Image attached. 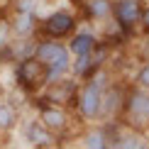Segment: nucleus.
Here are the masks:
<instances>
[{"label":"nucleus","instance_id":"1a4fd4ad","mask_svg":"<svg viewBox=\"0 0 149 149\" xmlns=\"http://www.w3.org/2000/svg\"><path fill=\"white\" fill-rule=\"evenodd\" d=\"M42 122H44L49 130H64L66 113L59 110V108H44V110H42Z\"/></svg>","mask_w":149,"mask_h":149},{"label":"nucleus","instance_id":"0eeeda50","mask_svg":"<svg viewBox=\"0 0 149 149\" xmlns=\"http://www.w3.org/2000/svg\"><path fill=\"white\" fill-rule=\"evenodd\" d=\"M130 113L137 120H149V93L137 91L130 95Z\"/></svg>","mask_w":149,"mask_h":149},{"label":"nucleus","instance_id":"4468645a","mask_svg":"<svg viewBox=\"0 0 149 149\" xmlns=\"http://www.w3.org/2000/svg\"><path fill=\"white\" fill-rule=\"evenodd\" d=\"M83 144L91 147V149H103V147H108L110 142H105V134L103 132H93V134H88V137L83 139Z\"/></svg>","mask_w":149,"mask_h":149},{"label":"nucleus","instance_id":"39448f33","mask_svg":"<svg viewBox=\"0 0 149 149\" xmlns=\"http://www.w3.org/2000/svg\"><path fill=\"white\" fill-rule=\"evenodd\" d=\"M24 134H27V142L34 147H52L54 144V134L49 132V127L44 122H29Z\"/></svg>","mask_w":149,"mask_h":149},{"label":"nucleus","instance_id":"f3484780","mask_svg":"<svg viewBox=\"0 0 149 149\" xmlns=\"http://www.w3.org/2000/svg\"><path fill=\"white\" fill-rule=\"evenodd\" d=\"M34 0H17V12H32Z\"/></svg>","mask_w":149,"mask_h":149},{"label":"nucleus","instance_id":"9b49d317","mask_svg":"<svg viewBox=\"0 0 149 149\" xmlns=\"http://www.w3.org/2000/svg\"><path fill=\"white\" fill-rule=\"evenodd\" d=\"M110 10H113L110 0H88V15L93 17V20H103V17H108Z\"/></svg>","mask_w":149,"mask_h":149},{"label":"nucleus","instance_id":"423d86ee","mask_svg":"<svg viewBox=\"0 0 149 149\" xmlns=\"http://www.w3.org/2000/svg\"><path fill=\"white\" fill-rule=\"evenodd\" d=\"M71 27H73V17L69 15V12H64V10L54 12V15L47 20V32L52 34V37H64V34H69Z\"/></svg>","mask_w":149,"mask_h":149},{"label":"nucleus","instance_id":"f257e3e1","mask_svg":"<svg viewBox=\"0 0 149 149\" xmlns=\"http://www.w3.org/2000/svg\"><path fill=\"white\" fill-rule=\"evenodd\" d=\"M34 56L44 64L47 69V83H52V81L61 78L66 71L71 69V56H69V49L64 44H59V42H42L39 47H37Z\"/></svg>","mask_w":149,"mask_h":149},{"label":"nucleus","instance_id":"f8f14e48","mask_svg":"<svg viewBox=\"0 0 149 149\" xmlns=\"http://www.w3.org/2000/svg\"><path fill=\"white\" fill-rule=\"evenodd\" d=\"M117 100H120V93H117V91H110L108 95H103L100 113H105V115H113L115 110H117Z\"/></svg>","mask_w":149,"mask_h":149},{"label":"nucleus","instance_id":"7ed1b4c3","mask_svg":"<svg viewBox=\"0 0 149 149\" xmlns=\"http://www.w3.org/2000/svg\"><path fill=\"white\" fill-rule=\"evenodd\" d=\"M115 17L120 27H132L142 20V3L139 0H117L115 3Z\"/></svg>","mask_w":149,"mask_h":149},{"label":"nucleus","instance_id":"2eb2a0df","mask_svg":"<svg viewBox=\"0 0 149 149\" xmlns=\"http://www.w3.org/2000/svg\"><path fill=\"white\" fill-rule=\"evenodd\" d=\"M137 83L142 86V88H149V64L137 73Z\"/></svg>","mask_w":149,"mask_h":149},{"label":"nucleus","instance_id":"6ab92c4d","mask_svg":"<svg viewBox=\"0 0 149 149\" xmlns=\"http://www.w3.org/2000/svg\"><path fill=\"white\" fill-rule=\"evenodd\" d=\"M142 22H144V27L149 29V8H147L144 12H142Z\"/></svg>","mask_w":149,"mask_h":149},{"label":"nucleus","instance_id":"9d476101","mask_svg":"<svg viewBox=\"0 0 149 149\" xmlns=\"http://www.w3.org/2000/svg\"><path fill=\"white\" fill-rule=\"evenodd\" d=\"M32 29H34V15H32V12H20L17 20L12 22V32H15L17 37L32 34Z\"/></svg>","mask_w":149,"mask_h":149},{"label":"nucleus","instance_id":"dca6fc26","mask_svg":"<svg viewBox=\"0 0 149 149\" xmlns=\"http://www.w3.org/2000/svg\"><path fill=\"white\" fill-rule=\"evenodd\" d=\"M8 37H10V24L8 22H0V49L8 44Z\"/></svg>","mask_w":149,"mask_h":149},{"label":"nucleus","instance_id":"ddd939ff","mask_svg":"<svg viewBox=\"0 0 149 149\" xmlns=\"http://www.w3.org/2000/svg\"><path fill=\"white\" fill-rule=\"evenodd\" d=\"M15 120H17V115H15V110L10 108V105H0V130H10L12 125H15Z\"/></svg>","mask_w":149,"mask_h":149},{"label":"nucleus","instance_id":"20e7f679","mask_svg":"<svg viewBox=\"0 0 149 149\" xmlns=\"http://www.w3.org/2000/svg\"><path fill=\"white\" fill-rule=\"evenodd\" d=\"M20 81L24 86H39V83H47V69L39 59H24L22 66H20Z\"/></svg>","mask_w":149,"mask_h":149},{"label":"nucleus","instance_id":"a211bd4d","mask_svg":"<svg viewBox=\"0 0 149 149\" xmlns=\"http://www.w3.org/2000/svg\"><path fill=\"white\" fill-rule=\"evenodd\" d=\"M120 147H142V142H139L137 137H132V139H122Z\"/></svg>","mask_w":149,"mask_h":149},{"label":"nucleus","instance_id":"f03ea898","mask_svg":"<svg viewBox=\"0 0 149 149\" xmlns=\"http://www.w3.org/2000/svg\"><path fill=\"white\" fill-rule=\"evenodd\" d=\"M103 86H105V73H98L95 78L81 91V100H78V108H81V115L83 117H98L100 115V103H103Z\"/></svg>","mask_w":149,"mask_h":149},{"label":"nucleus","instance_id":"6e6552de","mask_svg":"<svg viewBox=\"0 0 149 149\" xmlns=\"http://www.w3.org/2000/svg\"><path fill=\"white\" fill-rule=\"evenodd\" d=\"M93 47H95V37H93L91 32H81L71 39L69 44V52L73 54V56H81V54H88L93 52Z\"/></svg>","mask_w":149,"mask_h":149}]
</instances>
